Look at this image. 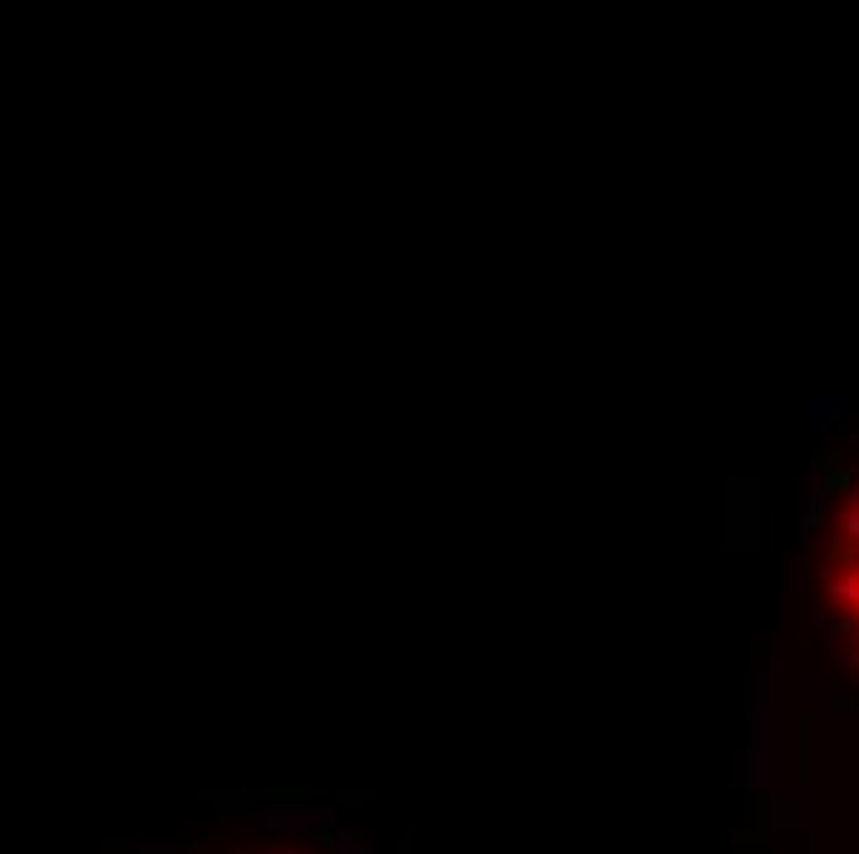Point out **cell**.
Instances as JSON below:
<instances>
[{
    "label": "cell",
    "instance_id": "cell-1",
    "mask_svg": "<svg viewBox=\"0 0 859 854\" xmlns=\"http://www.w3.org/2000/svg\"><path fill=\"white\" fill-rule=\"evenodd\" d=\"M824 588L859 637V489L845 499L840 523H834L830 553H824Z\"/></svg>",
    "mask_w": 859,
    "mask_h": 854
}]
</instances>
